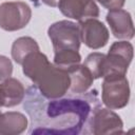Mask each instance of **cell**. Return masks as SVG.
<instances>
[{"label":"cell","mask_w":135,"mask_h":135,"mask_svg":"<svg viewBox=\"0 0 135 135\" xmlns=\"http://www.w3.org/2000/svg\"><path fill=\"white\" fill-rule=\"evenodd\" d=\"M71 84L70 91L72 94H83L90 90L94 78L90 71L83 64H77L68 71Z\"/></svg>","instance_id":"obj_13"},{"label":"cell","mask_w":135,"mask_h":135,"mask_svg":"<svg viewBox=\"0 0 135 135\" xmlns=\"http://www.w3.org/2000/svg\"><path fill=\"white\" fill-rule=\"evenodd\" d=\"M57 7L65 17L78 22L99 16V8L94 0H60Z\"/></svg>","instance_id":"obj_9"},{"label":"cell","mask_w":135,"mask_h":135,"mask_svg":"<svg viewBox=\"0 0 135 135\" xmlns=\"http://www.w3.org/2000/svg\"><path fill=\"white\" fill-rule=\"evenodd\" d=\"M25 96L23 84L16 78H7L0 83V108H12L21 103Z\"/></svg>","instance_id":"obj_11"},{"label":"cell","mask_w":135,"mask_h":135,"mask_svg":"<svg viewBox=\"0 0 135 135\" xmlns=\"http://www.w3.org/2000/svg\"><path fill=\"white\" fill-rule=\"evenodd\" d=\"M103 7L108 9H117L121 8L126 2V0H97Z\"/></svg>","instance_id":"obj_19"},{"label":"cell","mask_w":135,"mask_h":135,"mask_svg":"<svg viewBox=\"0 0 135 135\" xmlns=\"http://www.w3.org/2000/svg\"><path fill=\"white\" fill-rule=\"evenodd\" d=\"M99 107L97 90L51 99L42 96L33 84L25 91L23 99V108L31 120L28 134H91V118Z\"/></svg>","instance_id":"obj_1"},{"label":"cell","mask_w":135,"mask_h":135,"mask_svg":"<svg viewBox=\"0 0 135 135\" xmlns=\"http://www.w3.org/2000/svg\"><path fill=\"white\" fill-rule=\"evenodd\" d=\"M90 132L95 135L122 134L123 122L121 118L109 108H97L90 122Z\"/></svg>","instance_id":"obj_7"},{"label":"cell","mask_w":135,"mask_h":135,"mask_svg":"<svg viewBox=\"0 0 135 135\" xmlns=\"http://www.w3.org/2000/svg\"><path fill=\"white\" fill-rule=\"evenodd\" d=\"M39 51V45L32 37H20L12 45V58L18 64H22L24 58L33 52Z\"/></svg>","instance_id":"obj_15"},{"label":"cell","mask_w":135,"mask_h":135,"mask_svg":"<svg viewBox=\"0 0 135 135\" xmlns=\"http://www.w3.org/2000/svg\"><path fill=\"white\" fill-rule=\"evenodd\" d=\"M31 1H32V2H34L35 4H38V1H39V0H31Z\"/></svg>","instance_id":"obj_21"},{"label":"cell","mask_w":135,"mask_h":135,"mask_svg":"<svg viewBox=\"0 0 135 135\" xmlns=\"http://www.w3.org/2000/svg\"><path fill=\"white\" fill-rule=\"evenodd\" d=\"M79 30L80 40L90 49H101L109 41L110 34L108 28L96 18H91L79 22Z\"/></svg>","instance_id":"obj_8"},{"label":"cell","mask_w":135,"mask_h":135,"mask_svg":"<svg viewBox=\"0 0 135 135\" xmlns=\"http://www.w3.org/2000/svg\"><path fill=\"white\" fill-rule=\"evenodd\" d=\"M13 73V64L11 59L6 56L0 55V81H3L12 76Z\"/></svg>","instance_id":"obj_18"},{"label":"cell","mask_w":135,"mask_h":135,"mask_svg":"<svg viewBox=\"0 0 135 135\" xmlns=\"http://www.w3.org/2000/svg\"><path fill=\"white\" fill-rule=\"evenodd\" d=\"M32 17L31 7L22 1L0 4V27L7 32L19 31L27 25Z\"/></svg>","instance_id":"obj_6"},{"label":"cell","mask_w":135,"mask_h":135,"mask_svg":"<svg viewBox=\"0 0 135 135\" xmlns=\"http://www.w3.org/2000/svg\"><path fill=\"white\" fill-rule=\"evenodd\" d=\"M47 36L53 44L54 52L61 50H75L80 47L79 24L69 20H61L53 23L47 28Z\"/></svg>","instance_id":"obj_4"},{"label":"cell","mask_w":135,"mask_h":135,"mask_svg":"<svg viewBox=\"0 0 135 135\" xmlns=\"http://www.w3.org/2000/svg\"><path fill=\"white\" fill-rule=\"evenodd\" d=\"M81 56L78 51L75 50H61L56 51L54 56V64L60 69L69 71L73 66L79 64Z\"/></svg>","instance_id":"obj_16"},{"label":"cell","mask_w":135,"mask_h":135,"mask_svg":"<svg viewBox=\"0 0 135 135\" xmlns=\"http://www.w3.org/2000/svg\"><path fill=\"white\" fill-rule=\"evenodd\" d=\"M71 80L68 71L56 66L54 63L46 69L40 78L34 83L39 93L45 98H60L70 89Z\"/></svg>","instance_id":"obj_2"},{"label":"cell","mask_w":135,"mask_h":135,"mask_svg":"<svg viewBox=\"0 0 135 135\" xmlns=\"http://www.w3.org/2000/svg\"><path fill=\"white\" fill-rule=\"evenodd\" d=\"M44 4L49 5V6H52V7H57L60 0H41Z\"/></svg>","instance_id":"obj_20"},{"label":"cell","mask_w":135,"mask_h":135,"mask_svg":"<svg viewBox=\"0 0 135 135\" xmlns=\"http://www.w3.org/2000/svg\"><path fill=\"white\" fill-rule=\"evenodd\" d=\"M104 56L105 55L102 53H91L83 62V65L90 71L94 79H98L103 76Z\"/></svg>","instance_id":"obj_17"},{"label":"cell","mask_w":135,"mask_h":135,"mask_svg":"<svg viewBox=\"0 0 135 135\" xmlns=\"http://www.w3.org/2000/svg\"><path fill=\"white\" fill-rule=\"evenodd\" d=\"M105 19L115 38L130 40L134 37V23L129 12L122 8L111 9L107 14Z\"/></svg>","instance_id":"obj_10"},{"label":"cell","mask_w":135,"mask_h":135,"mask_svg":"<svg viewBox=\"0 0 135 135\" xmlns=\"http://www.w3.org/2000/svg\"><path fill=\"white\" fill-rule=\"evenodd\" d=\"M27 118L20 112L0 113V135H18L27 128Z\"/></svg>","instance_id":"obj_14"},{"label":"cell","mask_w":135,"mask_h":135,"mask_svg":"<svg viewBox=\"0 0 135 135\" xmlns=\"http://www.w3.org/2000/svg\"><path fill=\"white\" fill-rule=\"evenodd\" d=\"M133 59V45L128 41L114 42L103 60V76H126Z\"/></svg>","instance_id":"obj_3"},{"label":"cell","mask_w":135,"mask_h":135,"mask_svg":"<svg viewBox=\"0 0 135 135\" xmlns=\"http://www.w3.org/2000/svg\"><path fill=\"white\" fill-rule=\"evenodd\" d=\"M130 99V85L126 76H108L103 78L101 101L111 109L124 108Z\"/></svg>","instance_id":"obj_5"},{"label":"cell","mask_w":135,"mask_h":135,"mask_svg":"<svg viewBox=\"0 0 135 135\" xmlns=\"http://www.w3.org/2000/svg\"><path fill=\"white\" fill-rule=\"evenodd\" d=\"M22 71L34 83L40 78V76L51 65L47 57L39 51L30 53L22 62Z\"/></svg>","instance_id":"obj_12"}]
</instances>
